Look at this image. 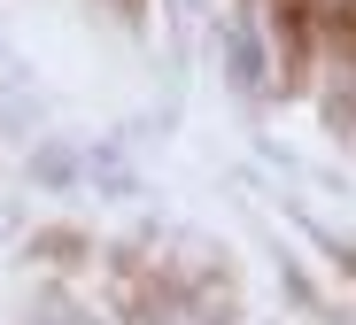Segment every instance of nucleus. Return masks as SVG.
Here are the masks:
<instances>
[{"mask_svg": "<svg viewBox=\"0 0 356 325\" xmlns=\"http://www.w3.org/2000/svg\"><path fill=\"white\" fill-rule=\"evenodd\" d=\"M225 54H232V86L256 93V86H264V47H256V24H248V16L225 24Z\"/></svg>", "mask_w": 356, "mask_h": 325, "instance_id": "1", "label": "nucleus"}, {"mask_svg": "<svg viewBox=\"0 0 356 325\" xmlns=\"http://www.w3.org/2000/svg\"><path fill=\"white\" fill-rule=\"evenodd\" d=\"M47 325H78V317H70V310H63V302H54V310H47Z\"/></svg>", "mask_w": 356, "mask_h": 325, "instance_id": "2", "label": "nucleus"}]
</instances>
